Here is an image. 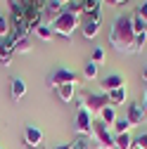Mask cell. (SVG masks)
<instances>
[{
  "label": "cell",
  "mask_w": 147,
  "mask_h": 149,
  "mask_svg": "<svg viewBox=\"0 0 147 149\" xmlns=\"http://www.w3.org/2000/svg\"><path fill=\"white\" fill-rule=\"evenodd\" d=\"M100 85H102V92H112V90H119V88H126V81H123V76L121 73H109V76H104L102 81H100Z\"/></svg>",
  "instance_id": "30bf717a"
},
{
  "label": "cell",
  "mask_w": 147,
  "mask_h": 149,
  "mask_svg": "<svg viewBox=\"0 0 147 149\" xmlns=\"http://www.w3.org/2000/svg\"><path fill=\"white\" fill-rule=\"evenodd\" d=\"M112 128H114V133H116V135H123V133H128V130H131L133 125H131V121H128L126 116H119V118H116V123H114Z\"/></svg>",
  "instance_id": "ffe728a7"
},
{
  "label": "cell",
  "mask_w": 147,
  "mask_h": 149,
  "mask_svg": "<svg viewBox=\"0 0 147 149\" xmlns=\"http://www.w3.org/2000/svg\"><path fill=\"white\" fill-rule=\"evenodd\" d=\"M109 5H123V3H128V0H107Z\"/></svg>",
  "instance_id": "d6a6232c"
},
{
  "label": "cell",
  "mask_w": 147,
  "mask_h": 149,
  "mask_svg": "<svg viewBox=\"0 0 147 149\" xmlns=\"http://www.w3.org/2000/svg\"><path fill=\"white\" fill-rule=\"evenodd\" d=\"M10 33H12V24H10V19L0 14V38H3V40L10 38Z\"/></svg>",
  "instance_id": "603a6c76"
},
{
  "label": "cell",
  "mask_w": 147,
  "mask_h": 149,
  "mask_svg": "<svg viewBox=\"0 0 147 149\" xmlns=\"http://www.w3.org/2000/svg\"><path fill=\"white\" fill-rule=\"evenodd\" d=\"M31 50H33V43H31V38H29V36L14 43V52H22V54H26V52H31Z\"/></svg>",
  "instance_id": "7402d4cb"
},
{
  "label": "cell",
  "mask_w": 147,
  "mask_h": 149,
  "mask_svg": "<svg viewBox=\"0 0 147 149\" xmlns=\"http://www.w3.org/2000/svg\"><path fill=\"white\" fill-rule=\"evenodd\" d=\"M135 14H138L140 19H142V22L147 24V0H145V3H140V5H138V10H135Z\"/></svg>",
  "instance_id": "f546056e"
},
{
  "label": "cell",
  "mask_w": 147,
  "mask_h": 149,
  "mask_svg": "<svg viewBox=\"0 0 147 149\" xmlns=\"http://www.w3.org/2000/svg\"><path fill=\"white\" fill-rule=\"evenodd\" d=\"M14 45H12V40L10 38H5V40H0V62H3L5 66L12 62V57H14Z\"/></svg>",
  "instance_id": "4fadbf2b"
},
{
  "label": "cell",
  "mask_w": 147,
  "mask_h": 149,
  "mask_svg": "<svg viewBox=\"0 0 147 149\" xmlns=\"http://www.w3.org/2000/svg\"><path fill=\"white\" fill-rule=\"evenodd\" d=\"M50 26H52V31L57 33V36L71 38V33L81 26V17H78V14H74V12H69V10H64V12L57 17V19H52Z\"/></svg>",
  "instance_id": "7a4b0ae2"
},
{
  "label": "cell",
  "mask_w": 147,
  "mask_h": 149,
  "mask_svg": "<svg viewBox=\"0 0 147 149\" xmlns=\"http://www.w3.org/2000/svg\"><path fill=\"white\" fill-rule=\"evenodd\" d=\"M142 81H145V83H147V66H145V69H142Z\"/></svg>",
  "instance_id": "d590c367"
},
{
  "label": "cell",
  "mask_w": 147,
  "mask_h": 149,
  "mask_svg": "<svg viewBox=\"0 0 147 149\" xmlns=\"http://www.w3.org/2000/svg\"><path fill=\"white\" fill-rule=\"evenodd\" d=\"M93 125H95L93 114H90L88 109H78V114H76V130H78V135H88V137H90Z\"/></svg>",
  "instance_id": "8992f818"
},
{
  "label": "cell",
  "mask_w": 147,
  "mask_h": 149,
  "mask_svg": "<svg viewBox=\"0 0 147 149\" xmlns=\"http://www.w3.org/2000/svg\"><path fill=\"white\" fill-rule=\"evenodd\" d=\"M66 83L78 85V76H76L71 69L60 66V69H55V71L50 73V85H52V88H60V85H66Z\"/></svg>",
  "instance_id": "5b68a950"
},
{
  "label": "cell",
  "mask_w": 147,
  "mask_h": 149,
  "mask_svg": "<svg viewBox=\"0 0 147 149\" xmlns=\"http://www.w3.org/2000/svg\"><path fill=\"white\" fill-rule=\"evenodd\" d=\"M133 147H135V137H131V133L114 137V149H133Z\"/></svg>",
  "instance_id": "2e32d148"
},
{
  "label": "cell",
  "mask_w": 147,
  "mask_h": 149,
  "mask_svg": "<svg viewBox=\"0 0 147 149\" xmlns=\"http://www.w3.org/2000/svg\"><path fill=\"white\" fill-rule=\"evenodd\" d=\"M64 10H69V12H74V14H78V17H83V7H81V3L78 0H74V3H69Z\"/></svg>",
  "instance_id": "f1b7e54d"
},
{
  "label": "cell",
  "mask_w": 147,
  "mask_h": 149,
  "mask_svg": "<svg viewBox=\"0 0 147 149\" xmlns=\"http://www.w3.org/2000/svg\"><path fill=\"white\" fill-rule=\"evenodd\" d=\"M142 107H145V111H147V85H145V92H142V102H140Z\"/></svg>",
  "instance_id": "1f68e13d"
},
{
  "label": "cell",
  "mask_w": 147,
  "mask_h": 149,
  "mask_svg": "<svg viewBox=\"0 0 147 149\" xmlns=\"http://www.w3.org/2000/svg\"><path fill=\"white\" fill-rule=\"evenodd\" d=\"M109 95L107 92H83L81 95V104L78 109H88L90 114H100L104 107H109Z\"/></svg>",
  "instance_id": "3957f363"
},
{
  "label": "cell",
  "mask_w": 147,
  "mask_h": 149,
  "mask_svg": "<svg viewBox=\"0 0 147 149\" xmlns=\"http://www.w3.org/2000/svg\"><path fill=\"white\" fill-rule=\"evenodd\" d=\"M109 102H112V107H121L128 102V92L126 88H119V90H112L109 92Z\"/></svg>",
  "instance_id": "e0dca14e"
},
{
  "label": "cell",
  "mask_w": 147,
  "mask_h": 149,
  "mask_svg": "<svg viewBox=\"0 0 147 149\" xmlns=\"http://www.w3.org/2000/svg\"><path fill=\"white\" fill-rule=\"evenodd\" d=\"M29 5H33V7H38V10H43L45 12V7H48V0H26Z\"/></svg>",
  "instance_id": "4dcf8cb0"
},
{
  "label": "cell",
  "mask_w": 147,
  "mask_h": 149,
  "mask_svg": "<svg viewBox=\"0 0 147 149\" xmlns=\"http://www.w3.org/2000/svg\"><path fill=\"white\" fill-rule=\"evenodd\" d=\"M64 12V7L60 5V0H48V7H45V14L50 19H57V17Z\"/></svg>",
  "instance_id": "ac0fdd59"
},
{
  "label": "cell",
  "mask_w": 147,
  "mask_h": 149,
  "mask_svg": "<svg viewBox=\"0 0 147 149\" xmlns=\"http://www.w3.org/2000/svg\"><path fill=\"white\" fill-rule=\"evenodd\" d=\"M100 26L102 22L100 19H93V17H85L83 24H81V31H83V38H97V33H100Z\"/></svg>",
  "instance_id": "8fae6325"
},
{
  "label": "cell",
  "mask_w": 147,
  "mask_h": 149,
  "mask_svg": "<svg viewBox=\"0 0 147 149\" xmlns=\"http://www.w3.org/2000/svg\"><path fill=\"white\" fill-rule=\"evenodd\" d=\"M43 14H45L43 10L33 7V5L26 7V29H29V33H36V29L43 26Z\"/></svg>",
  "instance_id": "9c48e42d"
},
{
  "label": "cell",
  "mask_w": 147,
  "mask_h": 149,
  "mask_svg": "<svg viewBox=\"0 0 147 149\" xmlns=\"http://www.w3.org/2000/svg\"><path fill=\"white\" fill-rule=\"evenodd\" d=\"M71 149H88V140H85V135H76L71 140Z\"/></svg>",
  "instance_id": "484cf974"
},
{
  "label": "cell",
  "mask_w": 147,
  "mask_h": 149,
  "mask_svg": "<svg viewBox=\"0 0 147 149\" xmlns=\"http://www.w3.org/2000/svg\"><path fill=\"white\" fill-rule=\"evenodd\" d=\"M145 43H147V36H138V33H135V45H133V54H140V52H142V47H145Z\"/></svg>",
  "instance_id": "4316f807"
},
{
  "label": "cell",
  "mask_w": 147,
  "mask_h": 149,
  "mask_svg": "<svg viewBox=\"0 0 147 149\" xmlns=\"http://www.w3.org/2000/svg\"><path fill=\"white\" fill-rule=\"evenodd\" d=\"M0 149H3V147H0Z\"/></svg>",
  "instance_id": "74e56055"
},
{
  "label": "cell",
  "mask_w": 147,
  "mask_h": 149,
  "mask_svg": "<svg viewBox=\"0 0 147 149\" xmlns=\"http://www.w3.org/2000/svg\"><path fill=\"white\" fill-rule=\"evenodd\" d=\"M69 3H74V0H60V5H62V7H66Z\"/></svg>",
  "instance_id": "e575fe53"
},
{
  "label": "cell",
  "mask_w": 147,
  "mask_h": 149,
  "mask_svg": "<svg viewBox=\"0 0 147 149\" xmlns=\"http://www.w3.org/2000/svg\"><path fill=\"white\" fill-rule=\"evenodd\" d=\"M10 95H12L14 102L24 100V95H26V83H24V78H12V81H10Z\"/></svg>",
  "instance_id": "7c38bea8"
},
{
  "label": "cell",
  "mask_w": 147,
  "mask_h": 149,
  "mask_svg": "<svg viewBox=\"0 0 147 149\" xmlns=\"http://www.w3.org/2000/svg\"><path fill=\"white\" fill-rule=\"evenodd\" d=\"M104 59H107V52H104V47H95V50H93V54H90V62L102 64Z\"/></svg>",
  "instance_id": "d4e9b609"
},
{
  "label": "cell",
  "mask_w": 147,
  "mask_h": 149,
  "mask_svg": "<svg viewBox=\"0 0 147 149\" xmlns=\"http://www.w3.org/2000/svg\"><path fill=\"white\" fill-rule=\"evenodd\" d=\"M83 76H85V78H90V81L97 78V64H95V62H88V64L83 66Z\"/></svg>",
  "instance_id": "cb8c5ba5"
},
{
  "label": "cell",
  "mask_w": 147,
  "mask_h": 149,
  "mask_svg": "<svg viewBox=\"0 0 147 149\" xmlns=\"http://www.w3.org/2000/svg\"><path fill=\"white\" fill-rule=\"evenodd\" d=\"M74 95H76V85H71V83H66V85H60V88H57V97H60L64 104H71Z\"/></svg>",
  "instance_id": "9a60e30c"
},
{
  "label": "cell",
  "mask_w": 147,
  "mask_h": 149,
  "mask_svg": "<svg viewBox=\"0 0 147 149\" xmlns=\"http://www.w3.org/2000/svg\"><path fill=\"white\" fill-rule=\"evenodd\" d=\"M36 36H38L43 43H50V40L55 38V31H52V26L43 24V26H38V29H36Z\"/></svg>",
  "instance_id": "d6986e66"
},
{
  "label": "cell",
  "mask_w": 147,
  "mask_h": 149,
  "mask_svg": "<svg viewBox=\"0 0 147 149\" xmlns=\"http://www.w3.org/2000/svg\"><path fill=\"white\" fill-rule=\"evenodd\" d=\"M126 107H128V116L126 118L131 121V125H142L147 121V111H145V107L140 102H128Z\"/></svg>",
  "instance_id": "52a82bcc"
},
{
  "label": "cell",
  "mask_w": 147,
  "mask_h": 149,
  "mask_svg": "<svg viewBox=\"0 0 147 149\" xmlns=\"http://www.w3.org/2000/svg\"><path fill=\"white\" fill-rule=\"evenodd\" d=\"M109 45L116 52L133 54V45H135V29H133V14H121L114 19L112 29H109Z\"/></svg>",
  "instance_id": "6da1fadb"
},
{
  "label": "cell",
  "mask_w": 147,
  "mask_h": 149,
  "mask_svg": "<svg viewBox=\"0 0 147 149\" xmlns=\"http://www.w3.org/2000/svg\"><path fill=\"white\" fill-rule=\"evenodd\" d=\"M24 144L29 149H43V133L33 125H26L24 128Z\"/></svg>",
  "instance_id": "ba28073f"
},
{
  "label": "cell",
  "mask_w": 147,
  "mask_h": 149,
  "mask_svg": "<svg viewBox=\"0 0 147 149\" xmlns=\"http://www.w3.org/2000/svg\"><path fill=\"white\" fill-rule=\"evenodd\" d=\"M116 118H119V114H116V107H112V104H109V107H104V109L100 111V121H102L104 125H109V128H112V125L116 123Z\"/></svg>",
  "instance_id": "5bb4252c"
},
{
  "label": "cell",
  "mask_w": 147,
  "mask_h": 149,
  "mask_svg": "<svg viewBox=\"0 0 147 149\" xmlns=\"http://www.w3.org/2000/svg\"><path fill=\"white\" fill-rule=\"evenodd\" d=\"M109 125H104L102 121H95L93 133H90V142H95L97 149H114V135L109 133Z\"/></svg>",
  "instance_id": "277c9868"
},
{
  "label": "cell",
  "mask_w": 147,
  "mask_h": 149,
  "mask_svg": "<svg viewBox=\"0 0 147 149\" xmlns=\"http://www.w3.org/2000/svg\"><path fill=\"white\" fill-rule=\"evenodd\" d=\"M133 149H147V130L135 137V147H133Z\"/></svg>",
  "instance_id": "83f0119b"
},
{
  "label": "cell",
  "mask_w": 147,
  "mask_h": 149,
  "mask_svg": "<svg viewBox=\"0 0 147 149\" xmlns=\"http://www.w3.org/2000/svg\"><path fill=\"white\" fill-rule=\"evenodd\" d=\"M97 3H100V5H102V3H107V0H97Z\"/></svg>",
  "instance_id": "8d00e7d4"
},
{
  "label": "cell",
  "mask_w": 147,
  "mask_h": 149,
  "mask_svg": "<svg viewBox=\"0 0 147 149\" xmlns=\"http://www.w3.org/2000/svg\"><path fill=\"white\" fill-rule=\"evenodd\" d=\"M55 149H71V142H64V144H60V147H55Z\"/></svg>",
  "instance_id": "836d02e7"
},
{
  "label": "cell",
  "mask_w": 147,
  "mask_h": 149,
  "mask_svg": "<svg viewBox=\"0 0 147 149\" xmlns=\"http://www.w3.org/2000/svg\"><path fill=\"white\" fill-rule=\"evenodd\" d=\"M81 7H83V17H90L93 12H100V3L97 0H81Z\"/></svg>",
  "instance_id": "44dd1931"
}]
</instances>
